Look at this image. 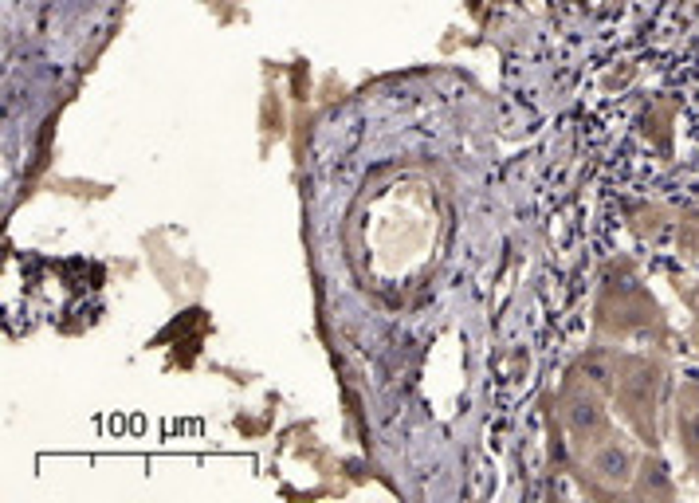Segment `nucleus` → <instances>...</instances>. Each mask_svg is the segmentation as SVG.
Segmentation results:
<instances>
[{"label":"nucleus","instance_id":"nucleus-1","mask_svg":"<svg viewBox=\"0 0 699 503\" xmlns=\"http://www.w3.org/2000/svg\"><path fill=\"white\" fill-rule=\"evenodd\" d=\"M601 468H605V476H624V468H629V460H624L621 452L609 448L605 456H601Z\"/></svg>","mask_w":699,"mask_h":503},{"label":"nucleus","instance_id":"nucleus-2","mask_svg":"<svg viewBox=\"0 0 699 503\" xmlns=\"http://www.w3.org/2000/svg\"><path fill=\"white\" fill-rule=\"evenodd\" d=\"M695 436H699V421H695Z\"/></svg>","mask_w":699,"mask_h":503}]
</instances>
